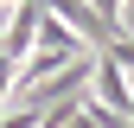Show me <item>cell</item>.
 Segmentation results:
<instances>
[{"mask_svg": "<svg viewBox=\"0 0 134 128\" xmlns=\"http://www.w3.org/2000/svg\"><path fill=\"white\" fill-rule=\"evenodd\" d=\"M90 83H96V103H109L115 115H134V90H128V71H121V64H115L109 51H96V77H90Z\"/></svg>", "mask_w": 134, "mask_h": 128, "instance_id": "cell-1", "label": "cell"}, {"mask_svg": "<svg viewBox=\"0 0 134 128\" xmlns=\"http://www.w3.org/2000/svg\"><path fill=\"white\" fill-rule=\"evenodd\" d=\"M13 83H19V58H7V51H0V109H7V96H13Z\"/></svg>", "mask_w": 134, "mask_h": 128, "instance_id": "cell-2", "label": "cell"}, {"mask_svg": "<svg viewBox=\"0 0 134 128\" xmlns=\"http://www.w3.org/2000/svg\"><path fill=\"white\" fill-rule=\"evenodd\" d=\"M90 7H96V13H102V19H109V26H121V7H128V0H90Z\"/></svg>", "mask_w": 134, "mask_h": 128, "instance_id": "cell-3", "label": "cell"}]
</instances>
